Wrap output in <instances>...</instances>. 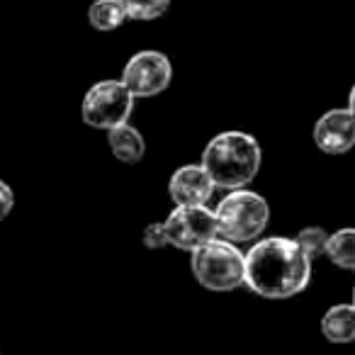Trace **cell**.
Returning a JSON list of instances; mask_svg holds the SVG:
<instances>
[{"instance_id": "5b68a950", "label": "cell", "mask_w": 355, "mask_h": 355, "mask_svg": "<svg viewBox=\"0 0 355 355\" xmlns=\"http://www.w3.org/2000/svg\"><path fill=\"white\" fill-rule=\"evenodd\" d=\"M134 95L132 90L124 85V80H98L95 85H90V90L83 98V122L93 129H110L119 127V124H127L132 117L134 110Z\"/></svg>"}, {"instance_id": "4fadbf2b", "label": "cell", "mask_w": 355, "mask_h": 355, "mask_svg": "<svg viewBox=\"0 0 355 355\" xmlns=\"http://www.w3.org/2000/svg\"><path fill=\"white\" fill-rule=\"evenodd\" d=\"M326 258L343 270H355V229H338L331 234Z\"/></svg>"}, {"instance_id": "277c9868", "label": "cell", "mask_w": 355, "mask_h": 355, "mask_svg": "<svg viewBox=\"0 0 355 355\" xmlns=\"http://www.w3.org/2000/svg\"><path fill=\"white\" fill-rule=\"evenodd\" d=\"M190 268L195 280L212 292H232L246 285V253L227 239H214L193 251Z\"/></svg>"}, {"instance_id": "2e32d148", "label": "cell", "mask_w": 355, "mask_h": 355, "mask_svg": "<svg viewBox=\"0 0 355 355\" xmlns=\"http://www.w3.org/2000/svg\"><path fill=\"white\" fill-rule=\"evenodd\" d=\"M144 246L151 248V251L171 246V241H168L166 224H148V227L144 229Z\"/></svg>"}, {"instance_id": "9a60e30c", "label": "cell", "mask_w": 355, "mask_h": 355, "mask_svg": "<svg viewBox=\"0 0 355 355\" xmlns=\"http://www.w3.org/2000/svg\"><path fill=\"white\" fill-rule=\"evenodd\" d=\"M295 239L302 246V251H304L311 261H316L319 256H326V248H329L331 236L321 227H306V229H302Z\"/></svg>"}, {"instance_id": "52a82bcc", "label": "cell", "mask_w": 355, "mask_h": 355, "mask_svg": "<svg viewBox=\"0 0 355 355\" xmlns=\"http://www.w3.org/2000/svg\"><path fill=\"white\" fill-rule=\"evenodd\" d=\"M122 80L134 98H153L171 85L173 66L163 51H137L124 66Z\"/></svg>"}, {"instance_id": "e0dca14e", "label": "cell", "mask_w": 355, "mask_h": 355, "mask_svg": "<svg viewBox=\"0 0 355 355\" xmlns=\"http://www.w3.org/2000/svg\"><path fill=\"white\" fill-rule=\"evenodd\" d=\"M12 205H15V195H12L10 185L0 180V217H8Z\"/></svg>"}, {"instance_id": "30bf717a", "label": "cell", "mask_w": 355, "mask_h": 355, "mask_svg": "<svg viewBox=\"0 0 355 355\" xmlns=\"http://www.w3.org/2000/svg\"><path fill=\"white\" fill-rule=\"evenodd\" d=\"M321 334L329 343H353L355 340V304H334L321 316Z\"/></svg>"}, {"instance_id": "9c48e42d", "label": "cell", "mask_w": 355, "mask_h": 355, "mask_svg": "<svg viewBox=\"0 0 355 355\" xmlns=\"http://www.w3.org/2000/svg\"><path fill=\"white\" fill-rule=\"evenodd\" d=\"M214 188L217 185L202 163L180 166L168 180V195L175 205H207Z\"/></svg>"}, {"instance_id": "5bb4252c", "label": "cell", "mask_w": 355, "mask_h": 355, "mask_svg": "<svg viewBox=\"0 0 355 355\" xmlns=\"http://www.w3.org/2000/svg\"><path fill=\"white\" fill-rule=\"evenodd\" d=\"M122 6L127 10L129 20L151 22L166 15L168 8H171V0H122Z\"/></svg>"}, {"instance_id": "7a4b0ae2", "label": "cell", "mask_w": 355, "mask_h": 355, "mask_svg": "<svg viewBox=\"0 0 355 355\" xmlns=\"http://www.w3.org/2000/svg\"><path fill=\"white\" fill-rule=\"evenodd\" d=\"M261 144L246 132H222L202 151V166L212 175L214 185L224 190H241L261 171Z\"/></svg>"}, {"instance_id": "8fae6325", "label": "cell", "mask_w": 355, "mask_h": 355, "mask_svg": "<svg viewBox=\"0 0 355 355\" xmlns=\"http://www.w3.org/2000/svg\"><path fill=\"white\" fill-rule=\"evenodd\" d=\"M107 144L112 156L122 163H129V166L139 163L146 153V141H144L141 132L132 124H119V127L110 129Z\"/></svg>"}, {"instance_id": "ba28073f", "label": "cell", "mask_w": 355, "mask_h": 355, "mask_svg": "<svg viewBox=\"0 0 355 355\" xmlns=\"http://www.w3.org/2000/svg\"><path fill=\"white\" fill-rule=\"evenodd\" d=\"M314 144L329 156L348 153L355 146V114L348 107L321 114L314 124Z\"/></svg>"}, {"instance_id": "3957f363", "label": "cell", "mask_w": 355, "mask_h": 355, "mask_svg": "<svg viewBox=\"0 0 355 355\" xmlns=\"http://www.w3.org/2000/svg\"><path fill=\"white\" fill-rule=\"evenodd\" d=\"M219 236L232 243H246L256 241L266 232L270 222V205L266 198L253 190H229V195L217 205Z\"/></svg>"}, {"instance_id": "d6986e66", "label": "cell", "mask_w": 355, "mask_h": 355, "mask_svg": "<svg viewBox=\"0 0 355 355\" xmlns=\"http://www.w3.org/2000/svg\"><path fill=\"white\" fill-rule=\"evenodd\" d=\"M353 304H355V287H353Z\"/></svg>"}, {"instance_id": "7c38bea8", "label": "cell", "mask_w": 355, "mask_h": 355, "mask_svg": "<svg viewBox=\"0 0 355 355\" xmlns=\"http://www.w3.org/2000/svg\"><path fill=\"white\" fill-rule=\"evenodd\" d=\"M129 20L122 0H95L88 8V22L98 32H112Z\"/></svg>"}, {"instance_id": "6da1fadb", "label": "cell", "mask_w": 355, "mask_h": 355, "mask_svg": "<svg viewBox=\"0 0 355 355\" xmlns=\"http://www.w3.org/2000/svg\"><path fill=\"white\" fill-rule=\"evenodd\" d=\"M311 263L297 239H261L246 253V287L263 300H290L306 290Z\"/></svg>"}, {"instance_id": "8992f818", "label": "cell", "mask_w": 355, "mask_h": 355, "mask_svg": "<svg viewBox=\"0 0 355 355\" xmlns=\"http://www.w3.org/2000/svg\"><path fill=\"white\" fill-rule=\"evenodd\" d=\"M166 232L171 246L180 251H198L200 246L219 236L217 214L209 212L207 205H175L166 217Z\"/></svg>"}, {"instance_id": "ac0fdd59", "label": "cell", "mask_w": 355, "mask_h": 355, "mask_svg": "<svg viewBox=\"0 0 355 355\" xmlns=\"http://www.w3.org/2000/svg\"><path fill=\"white\" fill-rule=\"evenodd\" d=\"M348 110L355 114V85L350 88V93H348Z\"/></svg>"}]
</instances>
